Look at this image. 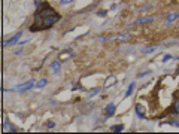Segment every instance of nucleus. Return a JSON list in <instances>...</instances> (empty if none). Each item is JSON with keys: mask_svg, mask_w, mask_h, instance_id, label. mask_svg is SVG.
<instances>
[{"mask_svg": "<svg viewBox=\"0 0 179 134\" xmlns=\"http://www.w3.org/2000/svg\"><path fill=\"white\" fill-rule=\"evenodd\" d=\"M60 20H61L60 13L55 12L48 3H43V6L39 8L34 13V22L33 25H30V31H42V30L51 29Z\"/></svg>", "mask_w": 179, "mask_h": 134, "instance_id": "obj_1", "label": "nucleus"}, {"mask_svg": "<svg viewBox=\"0 0 179 134\" xmlns=\"http://www.w3.org/2000/svg\"><path fill=\"white\" fill-rule=\"evenodd\" d=\"M21 36H22V33L21 31H18L17 34H14V36H12L10 39H8L6 40V42L3 43V46L6 48V46H12V45H15V43H18L20 42V39H21Z\"/></svg>", "mask_w": 179, "mask_h": 134, "instance_id": "obj_2", "label": "nucleus"}, {"mask_svg": "<svg viewBox=\"0 0 179 134\" xmlns=\"http://www.w3.org/2000/svg\"><path fill=\"white\" fill-rule=\"evenodd\" d=\"M36 85V82H34V79H30L29 82H25V84H22V85H20V87H17L15 89L18 91V92H24V91H29V89H31L33 87Z\"/></svg>", "mask_w": 179, "mask_h": 134, "instance_id": "obj_3", "label": "nucleus"}, {"mask_svg": "<svg viewBox=\"0 0 179 134\" xmlns=\"http://www.w3.org/2000/svg\"><path fill=\"white\" fill-rule=\"evenodd\" d=\"M155 17H143V18H137L134 20L130 25H140V24H149V22H154Z\"/></svg>", "mask_w": 179, "mask_h": 134, "instance_id": "obj_4", "label": "nucleus"}, {"mask_svg": "<svg viewBox=\"0 0 179 134\" xmlns=\"http://www.w3.org/2000/svg\"><path fill=\"white\" fill-rule=\"evenodd\" d=\"M179 20V12H170L167 17H166V25H172L175 21H178Z\"/></svg>", "mask_w": 179, "mask_h": 134, "instance_id": "obj_5", "label": "nucleus"}, {"mask_svg": "<svg viewBox=\"0 0 179 134\" xmlns=\"http://www.w3.org/2000/svg\"><path fill=\"white\" fill-rule=\"evenodd\" d=\"M134 110H136V116H137L139 119H145L146 110H145V107H143L142 104H136V106H134Z\"/></svg>", "mask_w": 179, "mask_h": 134, "instance_id": "obj_6", "label": "nucleus"}, {"mask_svg": "<svg viewBox=\"0 0 179 134\" xmlns=\"http://www.w3.org/2000/svg\"><path fill=\"white\" fill-rule=\"evenodd\" d=\"M115 109H117V104L115 103H110V104H108L106 106V109H105V112H106V118H110V116H113V113H115Z\"/></svg>", "mask_w": 179, "mask_h": 134, "instance_id": "obj_7", "label": "nucleus"}, {"mask_svg": "<svg viewBox=\"0 0 179 134\" xmlns=\"http://www.w3.org/2000/svg\"><path fill=\"white\" fill-rule=\"evenodd\" d=\"M61 70V64L60 61H54V63H51V72H52L54 75H58Z\"/></svg>", "mask_w": 179, "mask_h": 134, "instance_id": "obj_8", "label": "nucleus"}, {"mask_svg": "<svg viewBox=\"0 0 179 134\" xmlns=\"http://www.w3.org/2000/svg\"><path fill=\"white\" fill-rule=\"evenodd\" d=\"M134 87H136V84H134V82H131V84H130V87H129V89H127V92H125V97H130V96H131L133 91H134Z\"/></svg>", "mask_w": 179, "mask_h": 134, "instance_id": "obj_9", "label": "nucleus"}, {"mask_svg": "<svg viewBox=\"0 0 179 134\" xmlns=\"http://www.w3.org/2000/svg\"><path fill=\"white\" fill-rule=\"evenodd\" d=\"M5 130L6 131H17V128L12 127V124L9 122V121H5Z\"/></svg>", "mask_w": 179, "mask_h": 134, "instance_id": "obj_10", "label": "nucleus"}, {"mask_svg": "<svg viewBox=\"0 0 179 134\" xmlns=\"http://www.w3.org/2000/svg\"><path fill=\"white\" fill-rule=\"evenodd\" d=\"M46 84H48V80H46V79H42V80H39V82H36L34 87H36V88H43Z\"/></svg>", "mask_w": 179, "mask_h": 134, "instance_id": "obj_11", "label": "nucleus"}, {"mask_svg": "<svg viewBox=\"0 0 179 134\" xmlns=\"http://www.w3.org/2000/svg\"><path fill=\"white\" fill-rule=\"evenodd\" d=\"M110 130H112V131H122V130H124V125H122V124L112 125V127H110Z\"/></svg>", "mask_w": 179, "mask_h": 134, "instance_id": "obj_12", "label": "nucleus"}, {"mask_svg": "<svg viewBox=\"0 0 179 134\" xmlns=\"http://www.w3.org/2000/svg\"><path fill=\"white\" fill-rule=\"evenodd\" d=\"M173 110H175V115L179 116V100H176V101L173 103Z\"/></svg>", "mask_w": 179, "mask_h": 134, "instance_id": "obj_13", "label": "nucleus"}, {"mask_svg": "<svg viewBox=\"0 0 179 134\" xmlns=\"http://www.w3.org/2000/svg\"><path fill=\"white\" fill-rule=\"evenodd\" d=\"M167 124L169 125H175V127H179V119H170V121H167Z\"/></svg>", "mask_w": 179, "mask_h": 134, "instance_id": "obj_14", "label": "nucleus"}, {"mask_svg": "<svg viewBox=\"0 0 179 134\" xmlns=\"http://www.w3.org/2000/svg\"><path fill=\"white\" fill-rule=\"evenodd\" d=\"M101 91V88H94L91 92H88V97H93V96H96V94H99Z\"/></svg>", "mask_w": 179, "mask_h": 134, "instance_id": "obj_15", "label": "nucleus"}, {"mask_svg": "<svg viewBox=\"0 0 179 134\" xmlns=\"http://www.w3.org/2000/svg\"><path fill=\"white\" fill-rule=\"evenodd\" d=\"M46 128H55V122H54V121H48V122H46Z\"/></svg>", "mask_w": 179, "mask_h": 134, "instance_id": "obj_16", "label": "nucleus"}, {"mask_svg": "<svg viewBox=\"0 0 179 134\" xmlns=\"http://www.w3.org/2000/svg\"><path fill=\"white\" fill-rule=\"evenodd\" d=\"M154 51H155V46H151V48L143 49V54H149V52H154Z\"/></svg>", "mask_w": 179, "mask_h": 134, "instance_id": "obj_17", "label": "nucleus"}, {"mask_svg": "<svg viewBox=\"0 0 179 134\" xmlns=\"http://www.w3.org/2000/svg\"><path fill=\"white\" fill-rule=\"evenodd\" d=\"M149 73H151V70H145V72H142V73H139L137 77H143V76H146V75H149Z\"/></svg>", "mask_w": 179, "mask_h": 134, "instance_id": "obj_18", "label": "nucleus"}, {"mask_svg": "<svg viewBox=\"0 0 179 134\" xmlns=\"http://www.w3.org/2000/svg\"><path fill=\"white\" fill-rule=\"evenodd\" d=\"M72 2H73V0H60V5L64 6V5H69V3H72Z\"/></svg>", "mask_w": 179, "mask_h": 134, "instance_id": "obj_19", "label": "nucleus"}, {"mask_svg": "<svg viewBox=\"0 0 179 134\" xmlns=\"http://www.w3.org/2000/svg\"><path fill=\"white\" fill-rule=\"evenodd\" d=\"M106 13H108V10H99L97 15H99V17H106Z\"/></svg>", "mask_w": 179, "mask_h": 134, "instance_id": "obj_20", "label": "nucleus"}, {"mask_svg": "<svg viewBox=\"0 0 179 134\" xmlns=\"http://www.w3.org/2000/svg\"><path fill=\"white\" fill-rule=\"evenodd\" d=\"M169 60H172V55H169V54H167V55H164V57H163V63L169 61Z\"/></svg>", "mask_w": 179, "mask_h": 134, "instance_id": "obj_21", "label": "nucleus"}, {"mask_svg": "<svg viewBox=\"0 0 179 134\" xmlns=\"http://www.w3.org/2000/svg\"><path fill=\"white\" fill-rule=\"evenodd\" d=\"M97 40H101V42H105V40H109V37H106V36H99Z\"/></svg>", "mask_w": 179, "mask_h": 134, "instance_id": "obj_22", "label": "nucleus"}, {"mask_svg": "<svg viewBox=\"0 0 179 134\" xmlns=\"http://www.w3.org/2000/svg\"><path fill=\"white\" fill-rule=\"evenodd\" d=\"M29 42H30V40H29V39H27V40H21V42H18V45H20V46H22V45H25V43H29Z\"/></svg>", "mask_w": 179, "mask_h": 134, "instance_id": "obj_23", "label": "nucleus"}, {"mask_svg": "<svg viewBox=\"0 0 179 134\" xmlns=\"http://www.w3.org/2000/svg\"><path fill=\"white\" fill-rule=\"evenodd\" d=\"M149 8H151V6H149V5H146V6H143L142 9H139V12H145V10H148Z\"/></svg>", "mask_w": 179, "mask_h": 134, "instance_id": "obj_24", "label": "nucleus"}, {"mask_svg": "<svg viewBox=\"0 0 179 134\" xmlns=\"http://www.w3.org/2000/svg\"><path fill=\"white\" fill-rule=\"evenodd\" d=\"M34 5H36L37 9H39V8H41V0H34Z\"/></svg>", "mask_w": 179, "mask_h": 134, "instance_id": "obj_25", "label": "nucleus"}, {"mask_svg": "<svg viewBox=\"0 0 179 134\" xmlns=\"http://www.w3.org/2000/svg\"><path fill=\"white\" fill-rule=\"evenodd\" d=\"M21 52H22V49H18V51H15L14 54H15V55H20V54H21Z\"/></svg>", "mask_w": 179, "mask_h": 134, "instance_id": "obj_26", "label": "nucleus"}]
</instances>
